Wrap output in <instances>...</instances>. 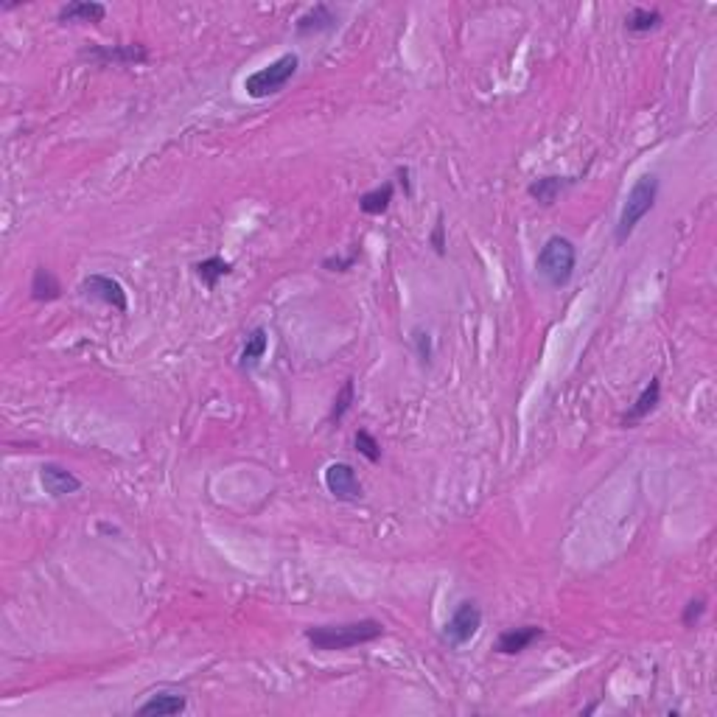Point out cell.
<instances>
[{
    "label": "cell",
    "instance_id": "obj_3",
    "mask_svg": "<svg viewBox=\"0 0 717 717\" xmlns=\"http://www.w3.org/2000/svg\"><path fill=\"white\" fill-rule=\"evenodd\" d=\"M575 266H578V247L566 236H549L544 241V247L538 249L535 269L552 289H563V286H569L571 275H575Z\"/></svg>",
    "mask_w": 717,
    "mask_h": 717
},
{
    "label": "cell",
    "instance_id": "obj_22",
    "mask_svg": "<svg viewBox=\"0 0 717 717\" xmlns=\"http://www.w3.org/2000/svg\"><path fill=\"white\" fill-rule=\"evenodd\" d=\"M409 343H412V348H415V356L421 358L423 367L432 365V358H435V339H432V334H429L423 326H415V328L409 331Z\"/></svg>",
    "mask_w": 717,
    "mask_h": 717
},
{
    "label": "cell",
    "instance_id": "obj_19",
    "mask_svg": "<svg viewBox=\"0 0 717 717\" xmlns=\"http://www.w3.org/2000/svg\"><path fill=\"white\" fill-rule=\"evenodd\" d=\"M230 272H232V264L225 261L222 256H210V258H202V261L193 264V275L200 278L208 289H217V283L222 278H227Z\"/></svg>",
    "mask_w": 717,
    "mask_h": 717
},
{
    "label": "cell",
    "instance_id": "obj_4",
    "mask_svg": "<svg viewBox=\"0 0 717 717\" xmlns=\"http://www.w3.org/2000/svg\"><path fill=\"white\" fill-rule=\"evenodd\" d=\"M297 70H300V57L297 53H283V57H278L275 62H269L266 67L256 70V74H249L244 79V90H247V96L249 98H269V96H278L280 90L289 84L295 76H297Z\"/></svg>",
    "mask_w": 717,
    "mask_h": 717
},
{
    "label": "cell",
    "instance_id": "obj_16",
    "mask_svg": "<svg viewBox=\"0 0 717 717\" xmlns=\"http://www.w3.org/2000/svg\"><path fill=\"white\" fill-rule=\"evenodd\" d=\"M28 292H31V300H37V303H53V300H59V297H62V283L57 280V275H53L51 269L37 266V269H34V275H31Z\"/></svg>",
    "mask_w": 717,
    "mask_h": 717
},
{
    "label": "cell",
    "instance_id": "obj_15",
    "mask_svg": "<svg viewBox=\"0 0 717 717\" xmlns=\"http://www.w3.org/2000/svg\"><path fill=\"white\" fill-rule=\"evenodd\" d=\"M575 183L571 177H538L532 179V183L527 185V193H530V200H535L538 205H555V200Z\"/></svg>",
    "mask_w": 717,
    "mask_h": 717
},
{
    "label": "cell",
    "instance_id": "obj_26",
    "mask_svg": "<svg viewBox=\"0 0 717 717\" xmlns=\"http://www.w3.org/2000/svg\"><path fill=\"white\" fill-rule=\"evenodd\" d=\"M429 244L435 247V253H437V256H445V247H448V241H445V222H443V213L437 217V222H435V227H432V232H429Z\"/></svg>",
    "mask_w": 717,
    "mask_h": 717
},
{
    "label": "cell",
    "instance_id": "obj_14",
    "mask_svg": "<svg viewBox=\"0 0 717 717\" xmlns=\"http://www.w3.org/2000/svg\"><path fill=\"white\" fill-rule=\"evenodd\" d=\"M188 709V697L174 689H160L138 706V714H179Z\"/></svg>",
    "mask_w": 717,
    "mask_h": 717
},
{
    "label": "cell",
    "instance_id": "obj_6",
    "mask_svg": "<svg viewBox=\"0 0 717 717\" xmlns=\"http://www.w3.org/2000/svg\"><path fill=\"white\" fill-rule=\"evenodd\" d=\"M79 295L90 297V300H98V303H104V306H110L121 314L130 309V295H127V289H123V283L115 280L113 275H87L79 283Z\"/></svg>",
    "mask_w": 717,
    "mask_h": 717
},
{
    "label": "cell",
    "instance_id": "obj_17",
    "mask_svg": "<svg viewBox=\"0 0 717 717\" xmlns=\"http://www.w3.org/2000/svg\"><path fill=\"white\" fill-rule=\"evenodd\" d=\"M392 200H396V183H384L358 196V210H362L365 217H382V213L390 210Z\"/></svg>",
    "mask_w": 717,
    "mask_h": 717
},
{
    "label": "cell",
    "instance_id": "obj_2",
    "mask_svg": "<svg viewBox=\"0 0 717 717\" xmlns=\"http://www.w3.org/2000/svg\"><path fill=\"white\" fill-rule=\"evenodd\" d=\"M658 191H661L658 174H642L636 179L634 188L627 191V196H625V205L619 210V219H617V227H614L617 244H625L627 239L634 236V230L639 227V222L656 208Z\"/></svg>",
    "mask_w": 717,
    "mask_h": 717
},
{
    "label": "cell",
    "instance_id": "obj_11",
    "mask_svg": "<svg viewBox=\"0 0 717 717\" xmlns=\"http://www.w3.org/2000/svg\"><path fill=\"white\" fill-rule=\"evenodd\" d=\"M541 636H544V627H538V625L508 627V631H501L499 639H496V653H501V656H518V653L530 650Z\"/></svg>",
    "mask_w": 717,
    "mask_h": 717
},
{
    "label": "cell",
    "instance_id": "obj_27",
    "mask_svg": "<svg viewBox=\"0 0 717 717\" xmlns=\"http://www.w3.org/2000/svg\"><path fill=\"white\" fill-rule=\"evenodd\" d=\"M396 177H398V183H401L404 193H406V196H412V179H409V169H406V166H398V169H396Z\"/></svg>",
    "mask_w": 717,
    "mask_h": 717
},
{
    "label": "cell",
    "instance_id": "obj_13",
    "mask_svg": "<svg viewBox=\"0 0 717 717\" xmlns=\"http://www.w3.org/2000/svg\"><path fill=\"white\" fill-rule=\"evenodd\" d=\"M106 6L96 4V0H70V4L59 6L57 23L62 26H76V23H104Z\"/></svg>",
    "mask_w": 717,
    "mask_h": 717
},
{
    "label": "cell",
    "instance_id": "obj_23",
    "mask_svg": "<svg viewBox=\"0 0 717 717\" xmlns=\"http://www.w3.org/2000/svg\"><path fill=\"white\" fill-rule=\"evenodd\" d=\"M353 445H356V452L362 454L367 462H379L382 460V445L379 440H375L367 429H358V432L353 435Z\"/></svg>",
    "mask_w": 717,
    "mask_h": 717
},
{
    "label": "cell",
    "instance_id": "obj_5",
    "mask_svg": "<svg viewBox=\"0 0 717 717\" xmlns=\"http://www.w3.org/2000/svg\"><path fill=\"white\" fill-rule=\"evenodd\" d=\"M479 627H482V608L474 600H462L454 608V614L448 617V622L443 625L440 639L452 650H460L479 634Z\"/></svg>",
    "mask_w": 717,
    "mask_h": 717
},
{
    "label": "cell",
    "instance_id": "obj_21",
    "mask_svg": "<svg viewBox=\"0 0 717 717\" xmlns=\"http://www.w3.org/2000/svg\"><path fill=\"white\" fill-rule=\"evenodd\" d=\"M353 404H356V382H353V379H345L343 390H339V392H336V398H334V406H331L328 421H331L334 426H339V423L345 421V415L351 412Z\"/></svg>",
    "mask_w": 717,
    "mask_h": 717
},
{
    "label": "cell",
    "instance_id": "obj_8",
    "mask_svg": "<svg viewBox=\"0 0 717 717\" xmlns=\"http://www.w3.org/2000/svg\"><path fill=\"white\" fill-rule=\"evenodd\" d=\"M87 59H93L98 65H143L149 59V48L146 45H90L84 51Z\"/></svg>",
    "mask_w": 717,
    "mask_h": 717
},
{
    "label": "cell",
    "instance_id": "obj_1",
    "mask_svg": "<svg viewBox=\"0 0 717 717\" xmlns=\"http://www.w3.org/2000/svg\"><path fill=\"white\" fill-rule=\"evenodd\" d=\"M384 636V625L379 619H356V622H339V625H317L306 627V639L314 650H351L358 644H370Z\"/></svg>",
    "mask_w": 717,
    "mask_h": 717
},
{
    "label": "cell",
    "instance_id": "obj_24",
    "mask_svg": "<svg viewBox=\"0 0 717 717\" xmlns=\"http://www.w3.org/2000/svg\"><path fill=\"white\" fill-rule=\"evenodd\" d=\"M358 258H362V249H358V244H353V249L348 256H328V258H322V269H328V272H348V269H353L358 264Z\"/></svg>",
    "mask_w": 717,
    "mask_h": 717
},
{
    "label": "cell",
    "instance_id": "obj_18",
    "mask_svg": "<svg viewBox=\"0 0 717 717\" xmlns=\"http://www.w3.org/2000/svg\"><path fill=\"white\" fill-rule=\"evenodd\" d=\"M269 351V334L266 328H253L247 336V343L241 348V356H239V367L241 370H256L261 365V358L266 356Z\"/></svg>",
    "mask_w": 717,
    "mask_h": 717
},
{
    "label": "cell",
    "instance_id": "obj_12",
    "mask_svg": "<svg viewBox=\"0 0 717 717\" xmlns=\"http://www.w3.org/2000/svg\"><path fill=\"white\" fill-rule=\"evenodd\" d=\"M661 404V382L658 379H650V384L644 387L639 396H636V401L627 406V412L622 415V429H634V426H639L644 418L650 415V412H656V406Z\"/></svg>",
    "mask_w": 717,
    "mask_h": 717
},
{
    "label": "cell",
    "instance_id": "obj_20",
    "mask_svg": "<svg viewBox=\"0 0 717 717\" xmlns=\"http://www.w3.org/2000/svg\"><path fill=\"white\" fill-rule=\"evenodd\" d=\"M661 23H665V14H661L658 9H631V14L625 17V31L627 34H650L656 28H661Z\"/></svg>",
    "mask_w": 717,
    "mask_h": 717
},
{
    "label": "cell",
    "instance_id": "obj_7",
    "mask_svg": "<svg viewBox=\"0 0 717 717\" xmlns=\"http://www.w3.org/2000/svg\"><path fill=\"white\" fill-rule=\"evenodd\" d=\"M322 482H326V491L336 501H362L365 496L362 479H358L351 462H331L326 474H322Z\"/></svg>",
    "mask_w": 717,
    "mask_h": 717
},
{
    "label": "cell",
    "instance_id": "obj_10",
    "mask_svg": "<svg viewBox=\"0 0 717 717\" xmlns=\"http://www.w3.org/2000/svg\"><path fill=\"white\" fill-rule=\"evenodd\" d=\"M339 26V12L328 4H317L306 14L297 17L295 31L297 37H317V34H328Z\"/></svg>",
    "mask_w": 717,
    "mask_h": 717
},
{
    "label": "cell",
    "instance_id": "obj_25",
    "mask_svg": "<svg viewBox=\"0 0 717 717\" xmlns=\"http://www.w3.org/2000/svg\"><path fill=\"white\" fill-rule=\"evenodd\" d=\"M706 614V597H695L684 605V614H681V622L684 627H697V622L704 619Z\"/></svg>",
    "mask_w": 717,
    "mask_h": 717
},
{
    "label": "cell",
    "instance_id": "obj_9",
    "mask_svg": "<svg viewBox=\"0 0 717 717\" xmlns=\"http://www.w3.org/2000/svg\"><path fill=\"white\" fill-rule=\"evenodd\" d=\"M40 485L51 499H65L82 491V479L59 462H45L40 469Z\"/></svg>",
    "mask_w": 717,
    "mask_h": 717
}]
</instances>
